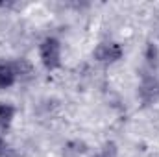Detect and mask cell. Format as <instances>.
Segmentation results:
<instances>
[{
    "label": "cell",
    "instance_id": "1",
    "mask_svg": "<svg viewBox=\"0 0 159 157\" xmlns=\"http://www.w3.org/2000/svg\"><path fill=\"white\" fill-rule=\"evenodd\" d=\"M41 61L48 70H56L61 65V43L56 37H46L39 48Z\"/></svg>",
    "mask_w": 159,
    "mask_h": 157
},
{
    "label": "cell",
    "instance_id": "2",
    "mask_svg": "<svg viewBox=\"0 0 159 157\" xmlns=\"http://www.w3.org/2000/svg\"><path fill=\"white\" fill-rule=\"evenodd\" d=\"M122 54L124 50L119 43H100L93 52L94 59L100 63H117L122 57Z\"/></svg>",
    "mask_w": 159,
    "mask_h": 157
},
{
    "label": "cell",
    "instance_id": "3",
    "mask_svg": "<svg viewBox=\"0 0 159 157\" xmlns=\"http://www.w3.org/2000/svg\"><path fill=\"white\" fill-rule=\"evenodd\" d=\"M139 98L148 105L159 100V79L156 76H144L139 85Z\"/></svg>",
    "mask_w": 159,
    "mask_h": 157
},
{
    "label": "cell",
    "instance_id": "4",
    "mask_svg": "<svg viewBox=\"0 0 159 157\" xmlns=\"http://www.w3.org/2000/svg\"><path fill=\"white\" fill-rule=\"evenodd\" d=\"M17 74L11 63H0V89H7L15 83Z\"/></svg>",
    "mask_w": 159,
    "mask_h": 157
},
{
    "label": "cell",
    "instance_id": "5",
    "mask_svg": "<svg viewBox=\"0 0 159 157\" xmlns=\"http://www.w3.org/2000/svg\"><path fill=\"white\" fill-rule=\"evenodd\" d=\"M13 117H15V107L9 104H0V128L2 129L11 126Z\"/></svg>",
    "mask_w": 159,
    "mask_h": 157
},
{
    "label": "cell",
    "instance_id": "6",
    "mask_svg": "<svg viewBox=\"0 0 159 157\" xmlns=\"http://www.w3.org/2000/svg\"><path fill=\"white\" fill-rule=\"evenodd\" d=\"M146 57H148V63H157V48H156V44H148V48H146Z\"/></svg>",
    "mask_w": 159,
    "mask_h": 157
},
{
    "label": "cell",
    "instance_id": "7",
    "mask_svg": "<svg viewBox=\"0 0 159 157\" xmlns=\"http://www.w3.org/2000/svg\"><path fill=\"white\" fill-rule=\"evenodd\" d=\"M7 154V144H6V141L0 137V157H6Z\"/></svg>",
    "mask_w": 159,
    "mask_h": 157
},
{
    "label": "cell",
    "instance_id": "8",
    "mask_svg": "<svg viewBox=\"0 0 159 157\" xmlns=\"http://www.w3.org/2000/svg\"><path fill=\"white\" fill-rule=\"evenodd\" d=\"M96 157H106V155H96Z\"/></svg>",
    "mask_w": 159,
    "mask_h": 157
}]
</instances>
